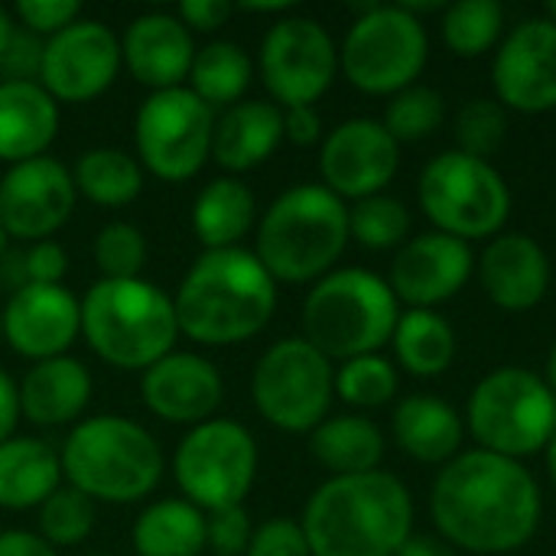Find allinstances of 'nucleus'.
<instances>
[{
    "label": "nucleus",
    "mask_w": 556,
    "mask_h": 556,
    "mask_svg": "<svg viewBox=\"0 0 556 556\" xmlns=\"http://www.w3.org/2000/svg\"><path fill=\"white\" fill-rule=\"evenodd\" d=\"M430 515L450 547L482 556L515 554L538 534L544 495L525 463L469 450L440 469Z\"/></svg>",
    "instance_id": "nucleus-1"
},
{
    "label": "nucleus",
    "mask_w": 556,
    "mask_h": 556,
    "mask_svg": "<svg viewBox=\"0 0 556 556\" xmlns=\"http://www.w3.org/2000/svg\"><path fill=\"white\" fill-rule=\"evenodd\" d=\"M313 556H394L414 534L410 489L391 472L332 476L300 518Z\"/></svg>",
    "instance_id": "nucleus-2"
},
{
    "label": "nucleus",
    "mask_w": 556,
    "mask_h": 556,
    "mask_svg": "<svg viewBox=\"0 0 556 556\" xmlns=\"http://www.w3.org/2000/svg\"><path fill=\"white\" fill-rule=\"evenodd\" d=\"M173 306L179 332L195 345H241L267 329L277 309V280L254 251H202L182 277Z\"/></svg>",
    "instance_id": "nucleus-3"
},
{
    "label": "nucleus",
    "mask_w": 556,
    "mask_h": 556,
    "mask_svg": "<svg viewBox=\"0 0 556 556\" xmlns=\"http://www.w3.org/2000/svg\"><path fill=\"white\" fill-rule=\"evenodd\" d=\"M349 241V205L326 186L306 182L264 212L254 254L277 283H316L332 274Z\"/></svg>",
    "instance_id": "nucleus-4"
},
{
    "label": "nucleus",
    "mask_w": 556,
    "mask_h": 556,
    "mask_svg": "<svg viewBox=\"0 0 556 556\" xmlns=\"http://www.w3.org/2000/svg\"><path fill=\"white\" fill-rule=\"evenodd\" d=\"M81 336L111 368L147 371L179 339L173 296L143 277L98 280L81 300Z\"/></svg>",
    "instance_id": "nucleus-5"
},
{
    "label": "nucleus",
    "mask_w": 556,
    "mask_h": 556,
    "mask_svg": "<svg viewBox=\"0 0 556 556\" xmlns=\"http://www.w3.org/2000/svg\"><path fill=\"white\" fill-rule=\"evenodd\" d=\"M62 479L104 505H130L147 498L163 479V453L147 427L101 414L81 420L59 453Z\"/></svg>",
    "instance_id": "nucleus-6"
},
{
    "label": "nucleus",
    "mask_w": 556,
    "mask_h": 556,
    "mask_svg": "<svg viewBox=\"0 0 556 556\" xmlns=\"http://www.w3.org/2000/svg\"><path fill=\"white\" fill-rule=\"evenodd\" d=\"M401 319V303L384 277L345 267L313 283L303 303V339L329 362L378 355Z\"/></svg>",
    "instance_id": "nucleus-7"
},
{
    "label": "nucleus",
    "mask_w": 556,
    "mask_h": 556,
    "mask_svg": "<svg viewBox=\"0 0 556 556\" xmlns=\"http://www.w3.org/2000/svg\"><path fill=\"white\" fill-rule=\"evenodd\" d=\"M466 427L479 450L521 463L547 450L556 433L554 391L528 368H498L472 388Z\"/></svg>",
    "instance_id": "nucleus-8"
},
{
    "label": "nucleus",
    "mask_w": 556,
    "mask_h": 556,
    "mask_svg": "<svg viewBox=\"0 0 556 556\" xmlns=\"http://www.w3.org/2000/svg\"><path fill=\"white\" fill-rule=\"evenodd\" d=\"M417 199L433 231L459 241L498 238L511 215V189L505 176L489 163L446 150L433 156L417 182Z\"/></svg>",
    "instance_id": "nucleus-9"
},
{
    "label": "nucleus",
    "mask_w": 556,
    "mask_h": 556,
    "mask_svg": "<svg viewBox=\"0 0 556 556\" xmlns=\"http://www.w3.org/2000/svg\"><path fill=\"white\" fill-rule=\"evenodd\" d=\"M430 59L424 20L401 3H371L349 26L339 46V68L365 94H388L417 85Z\"/></svg>",
    "instance_id": "nucleus-10"
},
{
    "label": "nucleus",
    "mask_w": 556,
    "mask_h": 556,
    "mask_svg": "<svg viewBox=\"0 0 556 556\" xmlns=\"http://www.w3.org/2000/svg\"><path fill=\"white\" fill-rule=\"evenodd\" d=\"M251 397L261 417L283 433H313L332 407L336 368L303 336L270 345L254 375Z\"/></svg>",
    "instance_id": "nucleus-11"
},
{
    "label": "nucleus",
    "mask_w": 556,
    "mask_h": 556,
    "mask_svg": "<svg viewBox=\"0 0 556 556\" xmlns=\"http://www.w3.org/2000/svg\"><path fill=\"white\" fill-rule=\"evenodd\" d=\"M173 476L186 502L199 511L238 508L257 479V443L248 427L212 417L182 437Z\"/></svg>",
    "instance_id": "nucleus-12"
},
{
    "label": "nucleus",
    "mask_w": 556,
    "mask_h": 556,
    "mask_svg": "<svg viewBox=\"0 0 556 556\" xmlns=\"http://www.w3.org/2000/svg\"><path fill=\"white\" fill-rule=\"evenodd\" d=\"M215 111L192 88L150 91L134 121L140 163L163 182L192 179L212 156Z\"/></svg>",
    "instance_id": "nucleus-13"
},
{
    "label": "nucleus",
    "mask_w": 556,
    "mask_h": 556,
    "mask_svg": "<svg viewBox=\"0 0 556 556\" xmlns=\"http://www.w3.org/2000/svg\"><path fill=\"white\" fill-rule=\"evenodd\" d=\"M339 46L313 16L277 20L261 42V78L277 108H313L336 81Z\"/></svg>",
    "instance_id": "nucleus-14"
},
{
    "label": "nucleus",
    "mask_w": 556,
    "mask_h": 556,
    "mask_svg": "<svg viewBox=\"0 0 556 556\" xmlns=\"http://www.w3.org/2000/svg\"><path fill=\"white\" fill-rule=\"evenodd\" d=\"M121 65V39L98 20H75L42 42L39 85L55 104H85L114 85Z\"/></svg>",
    "instance_id": "nucleus-15"
},
{
    "label": "nucleus",
    "mask_w": 556,
    "mask_h": 556,
    "mask_svg": "<svg viewBox=\"0 0 556 556\" xmlns=\"http://www.w3.org/2000/svg\"><path fill=\"white\" fill-rule=\"evenodd\" d=\"M401 169V143L381 121L352 117L332 127L319 147L323 186L342 202H362L381 195Z\"/></svg>",
    "instance_id": "nucleus-16"
},
{
    "label": "nucleus",
    "mask_w": 556,
    "mask_h": 556,
    "mask_svg": "<svg viewBox=\"0 0 556 556\" xmlns=\"http://www.w3.org/2000/svg\"><path fill=\"white\" fill-rule=\"evenodd\" d=\"M492 81L505 111H556V23L551 16L521 20L498 42Z\"/></svg>",
    "instance_id": "nucleus-17"
},
{
    "label": "nucleus",
    "mask_w": 556,
    "mask_h": 556,
    "mask_svg": "<svg viewBox=\"0 0 556 556\" xmlns=\"http://www.w3.org/2000/svg\"><path fill=\"white\" fill-rule=\"evenodd\" d=\"M72 169L52 156L16 163L0 179V225L16 241L52 238L75 208Z\"/></svg>",
    "instance_id": "nucleus-18"
},
{
    "label": "nucleus",
    "mask_w": 556,
    "mask_h": 556,
    "mask_svg": "<svg viewBox=\"0 0 556 556\" xmlns=\"http://www.w3.org/2000/svg\"><path fill=\"white\" fill-rule=\"evenodd\" d=\"M472 270L476 254L466 241L443 231H427L397 248L388 287L397 303H407V309H433L463 293Z\"/></svg>",
    "instance_id": "nucleus-19"
},
{
    "label": "nucleus",
    "mask_w": 556,
    "mask_h": 556,
    "mask_svg": "<svg viewBox=\"0 0 556 556\" xmlns=\"http://www.w3.org/2000/svg\"><path fill=\"white\" fill-rule=\"evenodd\" d=\"M81 332V303L62 283H23L3 306V342L36 362L59 358Z\"/></svg>",
    "instance_id": "nucleus-20"
},
{
    "label": "nucleus",
    "mask_w": 556,
    "mask_h": 556,
    "mask_svg": "<svg viewBox=\"0 0 556 556\" xmlns=\"http://www.w3.org/2000/svg\"><path fill=\"white\" fill-rule=\"evenodd\" d=\"M225 394L218 368L195 352H169L140 378L147 410L176 427H199L212 420Z\"/></svg>",
    "instance_id": "nucleus-21"
},
{
    "label": "nucleus",
    "mask_w": 556,
    "mask_h": 556,
    "mask_svg": "<svg viewBox=\"0 0 556 556\" xmlns=\"http://www.w3.org/2000/svg\"><path fill=\"white\" fill-rule=\"evenodd\" d=\"M479 280L498 309L528 313L551 290V257L534 238L508 231L492 238L482 251Z\"/></svg>",
    "instance_id": "nucleus-22"
},
{
    "label": "nucleus",
    "mask_w": 556,
    "mask_h": 556,
    "mask_svg": "<svg viewBox=\"0 0 556 556\" xmlns=\"http://www.w3.org/2000/svg\"><path fill=\"white\" fill-rule=\"evenodd\" d=\"M121 59L140 85L166 91L179 88L182 78H189L195 42L179 16L143 13L121 36Z\"/></svg>",
    "instance_id": "nucleus-23"
},
{
    "label": "nucleus",
    "mask_w": 556,
    "mask_h": 556,
    "mask_svg": "<svg viewBox=\"0 0 556 556\" xmlns=\"http://www.w3.org/2000/svg\"><path fill=\"white\" fill-rule=\"evenodd\" d=\"M59 134V104L39 81H0V160L46 156Z\"/></svg>",
    "instance_id": "nucleus-24"
},
{
    "label": "nucleus",
    "mask_w": 556,
    "mask_h": 556,
    "mask_svg": "<svg viewBox=\"0 0 556 556\" xmlns=\"http://www.w3.org/2000/svg\"><path fill=\"white\" fill-rule=\"evenodd\" d=\"M91 371L68 355L36 362L20 381V410L36 427H65L91 401Z\"/></svg>",
    "instance_id": "nucleus-25"
},
{
    "label": "nucleus",
    "mask_w": 556,
    "mask_h": 556,
    "mask_svg": "<svg viewBox=\"0 0 556 556\" xmlns=\"http://www.w3.org/2000/svg\"><path fill=\"white\" fill-rule=\"evenodd\" d=\"M283 140V108L274 101H238L215 117L212 156L228 173L267 163Z\"/></svg>",
    "instance_id": "nucleus-26"
},
{
    "label": "nucleus",
    "mask_w": 556,
    "mask_h": 556,
    "mask_svg": "<svg viewBox=\"0 0 556 556\" xmlns=\"http://www.w3.org/2000/svg\"><path fill=\"white\" fill-rule=\"evenodd\" d=\"M394 443L401 453L424 466H446L459 456L466 424L463 417L440 397L430 394H410L394 407L391 417Z\"/></svg>",
    "instance_id": "nucleus-27"
},
{
    "label": "nucleus",
    "mask_w": 556,
    "mask_h": 556,
    "mask_svg": "<svg viewBox=\"0 0 556 556\" xmlns=\"http://www.w3.org/2000/svg\"><path fill=\"white\" fill-rule=\"evenodd\" d=\"M62 485L59 453L36 437H10L0 443V508H39Z\"/></svg>",
    "instance_id": "nucleus-28"
},
{
    "label": "nucleus",
    "mask_w": 556,
    "mask_h": 556,
    "mask_svg": "<svg viewBox=\"0 0 556 556\" xmlns=\"http://www.w3.org/2000/svg\"><path fill=\"white\" fill-rule=\"evenodd\" d=\"M309 453L332 476L378 472V466L384 459V433L378 430L375 420H368L362 414L326 417L309 433Z\"/></svg>",
    "instance_id": "nucleus-29"
},
{
    "label": "nucleus",
    "mask_w": 556,
    "mask_h": 556,
    "mask_svg": "<svg viewBox=\"0 0 556 556\" xmlns=\"http://www.w3.org/2000/svg\"><path fill=\"white\" fill-rule=\"evenodd\" d=\"M257 222V202L254 192L231 179H212L202 186L192 205V231L202 241L205 251H225V248H241V238L251 235Z\"/></svg>",
    "instance_id": "nucleus-30"
},
{
    "label": "nucleus",
    "mask_w": 556,
    "mask_h": 556,
    "mask_svg": "<svg viewBox=\"0 0 556 556\" xmlns=\"http://www.w3.org/2000/svg\"><path fill=\"white\" fill-rule=\"evenodd\" d=\"M137 556H199L208 547L205 511L186 498H163L140 511L134 521Z\"/></svg>",
    "instance_id": "nucleus-31"
},
{
    "label": "nucleus",
    "mask_w": 556,
    "mask_h": 556,
    "mask_svg": "<svg viewBox=\"0 0 556 556\" xmlns=\"http://www.w3.org/2000/svg\"><path fill=\"white\" fill-rule=\"evenodd\" d=\"M401 368L414 378H440L456 358V329L433 309H407L391 336Z\"/></svg>",
    "instance_id": "nucleus-32"
},
{
    "label": "nucleus",
    "mask_w": 556,
    "mask_h": 556,
    "mask_svg": "<svg viewBox=\"0 0 556 556\" xmlns=\"http://www.w3.org/2000/svg\"><path fill=\"white\" fill-rule=\"evenodd\" d=\"M75 192L101 208L130 205L143 189L140 163L117 147H91L78 156L72 169Z\"/></svg>",
    "instance_id": "nucleus-33"
},
{
    "label": "nucleus",
    "mask_w": 556,
    "mask_h": 556,
    "mask_svg": "<svg viewBox=\"0 0 556 556\" xmlns=\"http://www.w3.org/2000/svg\"><path fill=\"white\" fill-rule=\"evenodd\" d=\"M251 78H254V62L238 42L212 39L202 49H195L192 68H189L192 94L202 98L212 111L238 104Z\"/></svg>",
    "instance_id": "nucleus-34"
},
{
    "label": "nucleus",
    "mask_w": 556,
    "mask_h": 556,
    "mask_svg": "<svg viewBox=\"0 0 556 556\" xmlns=\"http://www.w3.org/2000/svg\"><path fill=\"white\" fill-rule=\"evenodd\" d=\"M505 10L498 0H459L443 13V42L459 59H479L498 49Z\"/></svg>",
    "instance_id": "nucleus-35"
},
{
    "label": "nucleus",
    "mask_w": 556,
    "mask_h": 556,
    "mask_svg": "<svg viewBox=\"0 0 556 556\" xmlns=\"http://www.w3.org/2000/svg\"><path fill=\"white\" fill-rule=\"evenodd\" d=\"M446 121V101L430 85H410L397 91L384 108V130L397 143H417L433 137Z\"/></svg>",
    "instance_id": "nucleus-36"
},
{
    "label": "nucleus",
    "mask_w": 556,
    "mask_h": 556,
    "mask_svg": "<svg viewBox=\"0 0 556 556\" xmlns=\"http://www.w3.org/2000/svg\"><path fill=\"white\" fill-rule=\"evenodd\" d=\"M410 231V212L394 195H371L349 208V235L368 251L404 248Z\"/></svg>",
    "instance_id": "nucleus-37"
},
{
    "label": "nucleus",
    "mask_w": 556,
    "mask_h": 556,
    "mask_svg": "<svg viewBox=\"0 0 556 556\" xmlns=\"http://www.w3.org/2000/svg\"><path fill=\"white\" fill-rule=\"evenodd\" d=\"M397 368L384 355H362L352 362H342L336 371V394L358 410H375L394 401L397 394Z\"/></svg>",
    "instance_id": "nucleus-38"
},
{
    "label": "nucleus",
    "mask_w": 556,
    "mask_h": 556,
    "mask_svg": "<svg viewBox=\"0 0 556 556\" xmlns=\"http://www.w3.org/2000/svg\"><path fill=\"white\" fill-rule=\"evenodd\" d=\"M508 140V111L498 98H472L456 114V150L476 160H489Z\"/></svg>",
    "instance_id": "nucleus-39"
},
{
    "label": "nucleus",
    "mask_w": 556,
    "mask_h": 556,
    "mask_svg": "<svg viewBox=\"0 0 556 556\" xmlns=\"http://www.w3.org/2000/svg\"><path fill=\"white\" fill-rule=\"evenodd\" d=\"M94 528V502L72 485H59L39 505V538L52 547L81 544Z\"/></svg>",
    "instance_id": "nucleus-40"
},
{
    "label": "nucleus",
    "mask_w": 556,
    "mask_h": 556,
    "mask_svg": "<svg viewBox=\"0 0 556 556\" xmlns=\"http://www.w3.org/2000/svg\"><path fill=\"white\" fill-rule=\"evenodd\" d=\"M91 254L101 280H134L147 264V238L130 222H108L94 235Z\"/></svg>",
    "instance_id": "nucleus-41"
},
{
    "label": "nucleus",
    "mask_w": 556,
    "mask_h": 556,
    "mask_svg": "<svg viewBox=\"0 0 556 556\" xmlns=\"http://www.w3.org/2000/svg\"><path fill=\"white\" fill-rule=\"evenodd\" d=\"M205 531H208V547L215 551V556H244L254 538L251 515L244 511V505L212 511L205 518Z\"/></svg>",
    "instance_id": "nucleus-42"
},
{
    "label": "nucleus",
    "mask_w": 556,
    "mask_h": 556,
    "mask_svg": "<svg viewBox=\"0 0 556 556\" xmlns=\"http://www.w3.org/2000/svg\"><path fill=\"white\" fill-rule=\"evenodd\" d=\"M16 16L26 26V33L49 39L65 26H72L75 20H81V7L78 0H20Z\"/></svg>",
    "instance_id": "nucleus-43"
},
{
    "label": "nucleus",
    "mask_w": 556,
    "mask_h": 556,
    "mask_svg": "<svg viewBox=\"0 0 556 556\" xmlns=\"http://www.w3.org/2000/svg\"><path fill=\"white\" fill-rule=\"evenodd\" d=\"M244 556H313L309 554V544H306V534L300 528V521L293 518H270L264 521L254 538H251V547Z\"/></svg>",
    "instance_id": "nucleus-44"
},
{
    "label": "nucleus",
    "mask_w": 556,
    "mask_h": 556,
    "mask_svg": "<svg viewBox=\"0 0 556 556\" xmlns=\"http://www.w3.org/2000/svg\"><path fill=\"white\" fill-rule=\"evenodd\" d=\"M42 42L39 36L16 29L7 49L0 52V81H39V65H42Z\"/></svg>",
    "instance_id": "nucleus-45"
},
{
    "label": "nucleus",
    "mask_w": 556,
    "mask_h": 556,
    "mask_svg": "<svg viewBox=\"0 0 556 556\" xmlns=\"http://www.w3.org/2000/svg\"><path fill=\"white\" fill-rule=\"evenodd\" d=\"M20 267H23V283H62L68 270V254L52 238L33 241L20 257Z\"/></svg>",
    "instance_id": "nucleus-46"
},
{
    "label": "nucleus",
    "mask_w": 556,
    "mask_h": 556,
    "mask_svg": "<svg viewBox=\"0 0 556 556\" xmlns=\"http://www.w3.org/2000/svg\"><path fill=\"white\" fill-rule=\"evenodd\" d=\"M176 16L182 20V26L192 33H215L222 29L231 16H235V3L228 0H182Z\"/></svg>",
    "instance_id": "nucleus-47"
},
{
    "label": "nucleus",
    "mask_w": 556,
    "mask_h": 556,
    "mask_svg": "<svg viewBox=\"0 0 556 556\" xmlns=\"http://www.w3.org/2000/svg\"><path fill=\"white\" fill-rule=\"evenodd\" d=\"M283 137L296 147H313L323 140V117L316 108H287L283 111Z\"/></svg>",
    "instance_id": "nucleus-48"
},
{
    "label": "nucleus",
    "mask_w": 556,
    "mask_h": 556,
    "mask_svg": "<svg viewBox=\"0 0 556 556\" xmlns=\"http://www.w3.org/2000/svg\"><path fill=\"white\" fill-rule=\"evenodd\" d=\"M0 556H59L52 544L29 531H0Z\"/></svg>",
    "instance_id": "nucleus-49"
},
{
    "label": "nucleus",
    "mask_w": 556,
    "mask_h": 556,
    "mask_svg": "<svg viewBox=\"0 0 556 556\" xmlns=\"http://www.w3.org/2000/svg\"><path fill=\"white\" fill-rule=\"evenodd\" d=\"M20 417H23V410H20V384L7 371H0V443H7L13 437Z\"/></svg>",
    "instance_id": "nucleus-50"
},
{
    "label": "nucleus",
    "mask_w": 556,
    "mask_h": 556,
    "mask_svg": "<svg viewBox=\"0 0 556 556\" xmlns=\"http://www.w3.org/2000/svg\"><path fill=\"white\" fill-rule=\"evenodd\" d=\"M394 556H456V551L443 538H427V534H410L404 547Z\"/></svg>",
    "instance_id": "nucleus-51"
},
{
    "label": "nucleus",
    "mask_w": 556,
    "mask_h": 556,
    "mask_svg": "<svg viewBox=\"0 0 556 556\" xmlns=\"http://www.w3.org/2000/svg\"><path fill=\"white\" fill-rule=\"evenodd\" d=\"M235 10H248V13H287L290 0H277V3H241Z\"/></svg>",
    "instance_id": "nucleus-52"
},
{
    "label": "nucleus",
    "mask_w": 556,
    "mask_h": 556,
    "mask_svg": "<svg viewBox=\"0 0 556 556\" xmlns=\"http://www.w3.org/2000/svg\"><path fill=\"white\" fill-rule=\"evenodd\" d=\"M13 33H16V26H13V20H10V13L0 7V52L7 49V42L13 39Z\"/></svg>",
    "instance_id": "nucleus-53"
},
{
    "label": "nucleus",
    "mask_w": 556,
    "mask_h": 556,
    "mask_svg": "<svg viewBox=\"0 0 556 556\" xmlns=\"http://www.w3.org/2000/svg\"><path fill=\"white\" fill-rule=\"evenodd\" d=\"M544 381H547V388L554 391L556 397V345L551 349V355H547V375H544Z\"/></svg>",
    "instance_id": "nucleus-54"
},
{
    "label": "nucleus",
    "mask_w": 556,
    "mask_h": 556,
    "mask_svg": "<svg viewBox=\"0 0 556 556\" xmlns=\"http://www.w3.org/2000/svg\"><path fill=\"white\" fill-rule=\"evenodd\" d=\"M547 472H551V479H554V485H556V433L551 437V443H547Z\"/></svg>",
    "instance_id": "nucleus-55"
},
{
    "label": "nucleus",
    "mask_w": 556,
    "mask_h": 556,
    "mask_svg": "<svg viewBox=\"0 0 556 556\" xmlns=\"http://www.w3.org/2000/svg\"><path fill=\"white\" fill-rule=\"evenodd\" d=\"M7 241H10V235H7L3 225H0V257H7Z\"/></svg>",
    "instance_id": "nucleus-56"
},
{
    "label": "nucleus",
    "mask_w": 556,
    "mask_h": 556,
    "mask_svg": "<svg viewBox=\"0 0 556 556\" xmlns=\"http://www.w3.org/2000/svg\"><path fill=\"white\" fill-rule=\"evenodd\" d=\"M547 16H551V20H554V23H556V0H554V3H551V7H547Z\"/></svg>",
    "instance_id": "nucleus-57"
},
{
    "label": "nucleus",
    "mask_w": 556,
    "mask_h": 556,
    "mask_svg": "<svg viewBox=\"0 0 556 556\" xmlns=\"http://www.w3.org/2000/svg\"><path fill=\"white\" fill-rule=\"evenodd\" d=\"M0 345H3V309H0Z\"/></svg>",
    "instance_id": "nucleus-58"
},
{
    "label": "nucleus",
    "mask_w": 556,
    "mask_h": 556,
    "mask_svg": "<svg viewBox=\"0 0 556 556\" xmlns=\"http://www.w3.org/2000/svg\"><path fill=\"white\" fill-rule=\"evenodd\" d=\"M91 556H101V554H91Z\"/></svg>",
    "instance_id": "nucleus-59"
}]
</instances>
